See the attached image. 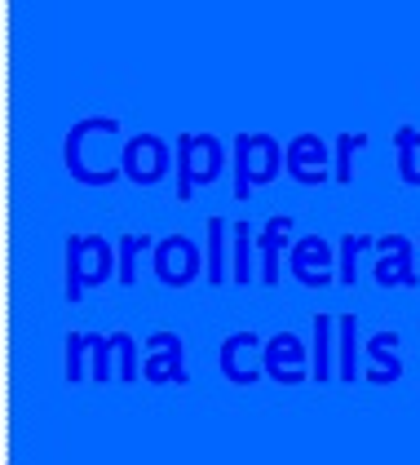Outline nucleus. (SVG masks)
<instances>
[{"instance_id":"6e6552de","label":"nucleus","mask_w":420,"mask_h":465,"mask_svg":"<svg viewBox=\"0 0 420 465\" xmlns=\"http://www.w3.org/2000/svg\"><path fill=\"white\" fill-rule=\"evenodd\" d=\"M288 271H292V280L301 288H327V284L341 280V271H337V249H332L327 235H301V240H292V249H288Z\"/></svg>"},{"instance_id":"aec40b11","label":"nucleus","mask_w":420,"mask_h":465,"mask_svg":"<svg viewBox=\"0 0 420 465\" xmlns=\"http://www.w3.org/2000/svg\"><path fill=\"white\" fill-rule=\"evenodd\" d=\"M394 151H398V182L403 186H420V129L416 124H403L394 134Z\"/></svg>"},{"instance_id":"412c9836","label":"nucleus","mask_w":420,"mask_h":465,"mask_svg":"<svg viewBox=\"0 0 420 465\" xmlns=\"http://www.w3.org/2000/svg\"><path fill=\"white\" fill-rule=\"evenodd\" d=\"M146 249H155V235H146V231H124L120 240H115V252H120V284L133 288L138 284V257Z\"/></svg>"},{"instance_id":"a211bd4d","label":"nucleus","mask_w":420,"mask_h":465,"mask_svg":"<svg viewBox=\"0 0 420 465\" xmlns=\"http://www.w3.org/2000/svg\"><path fill=\"white\" fill-rule=\"evenodd\" d=\"M230 280L244 288L257 280V226L235 222V235H230Z\"/></svg>"},{"instance_id":"6ab92c4d","label":"nucleus","mask_w":420,"mask_h":465,"mask_svg":"<svg viewBox=\"0 0 420 465\" xmlns=\"http://www.w3.org/2000/svg\"><path fill=\"white\" fill-rule=\"evenodd\" d=\"M372 249H376V235H367V231H346L341 235V244H337V271H341V284L346 288L358 284V262Z\"/></svg>"},{"instance_id":"9d476101","label":"nucleus","mask_w":420,"mask_h":465,"mask_svg":"<svg viewBox=\"0 0 420 465\" xmlns=\"http://www.w3.org/2000/svg\"><path fill=\"white\" fill-rule=\"evenodd\" d=\"M142 381L151 386H186V346L177 332H151L142 346Z\"/></svg>"},{"instance_id":"dca6fc26","label":"nucleus","mask_w":420,"mask_h":465,"mask_svg":"<svg viewBox=\"0 0 420 465\" xmlns=\"http://www.w3.org/2000/svg\"><path fill=\"white\" fill-rule=\"evenodd\" d=\"M310 381H332L337 377V320L315 315L310 323Z\"/></svg>"},{"instance_id":"f03ea898","label":"nucleus","mask_w":420,"mask_h":465,"mask_svg":"<svg viewBox=\"0 0 420 465\" xmlns=\"http://www.w3.org/2000/svg\"><path fill=\"white\" fill-rule=\"evenodd\" d=\"M120 275V252L103 235H67L63 244V297L80 302L89 288H103Z\"/></svg>"},{"instance_id":"4468645a","label":"nucleus","mask_w":420,"mask_h":465,"mask_svg":"<svg viewBox=\"0 0 420 465\" xmlns=\"http://www.w3.org/2000/svg\"><path fill=\"white\" fill-rule=\"evenodd\" d=\"M398 346H403V337H398L394 328L363 337V381H372V386H394V381L403 377Z\"/></svg>"},{"instance_id":"9b49d317","label":"nucleus","mask_w":420,"mask_h":465,"mask_svg":"<svg viewBox=\"0 0 420 465\" xmlns=\"http://www.w3.org/2000/svg\"><path fill=\"white\" fill-rule=\"evenodd\" d=\"M217 368L230 386H252L266 377V337L257 332H230L217 351Z\"/></svg>"},{"instance_id":"5701e85b","label":"nucleus","mask_w":420,"mask_h":465,"mask_svg":"<svg viewBox=\"0 0 420 465\" xmlns=\"http://www.w3.org/2000/svg\"><path fill=\"white\" fill-rule=\"evenodd\" d=\"M93 341H98L93 332H71L67 341H63V377H67L71 386L89 377V355H93Z\"/></svg>"},{"instance_id":"f257e3e1","label":"nucleus","mask_w":420,"mask_h":465,"mask_svg":"<svg viewBox=\"0 0 420 465\" xmlns=\"http://www.w3.org/2000/svg\"><path fill=\"white\" fill-rule=\"evenodd\" d=\"M63 169L71 182L106 191L124 178V124L115 115H89L80 124H71L63 138Z\"/></svg>"},{"instance_id":"4be33fe9","label":"nucleus","mask_w":420,"mask_h":465,"mask_svg":"<svg viewBox=\"0 0 420 465\" xmlns=\"http://www.w3.org/2000/svg\"><path fill=\"white\" fill-rule=\"evenodd\" d=\"M367 143H372V138L358 134V129L337 134V143H332V182H337V186H350L354 182V155H358Z\"/></svg>"},{"instance_id":"39448f33","label":"nucleus","mask_w":420,"mask_h":465,"mask_svg":"<svg viewBox=\"0 0 420 465\" xmlns=\"http://www.w3.org/2000/svg\"><path fill=\"white\" fill-rule=\"evenodd\" d=\"M204 249L190 240V235H164L155 240L151 249V271L164 288H190L200 275H204Z\"/></svg>"},{"instance_id":"2eb2a0df","label":"nucleus","mask_w":420,"mask_h":465,"mask_svg":"<svg viewBox=\"0 0 420 465\" xmlns=\"http://www.w3.org/2000/svg\"><path fill=\"white\" fill-rule=\"evenodd\" d=\"M230 235H235V226L226 222V217H209V226H204V280L212 288L230 284Z\"/></svg>"},{"instance_id":"20e7f679","label":"nucleus","mask_w":420,"mask_h":465,"mask_svg":"<svg viewBox=\"0 0 420 465\" xmlns=\"http://www.w3.org/2000/svg\"><path fill=\"white\" fill-rule=\"evenodd\" d=\"M230 169H235V200H252L257 186H270L283 173V146L275 134L248 129L230 146Z\"/></svg>"},{"instance_id":"7ed1b4c3","label":"nucleus","mask_w":420,"mask_h":465,"mask_svg":"<svg viewBox=\"0 0 420 465\" xmlns=\"http://www.w3.org/2000/svg\"><path fill=\"white\" fill-rule=\"evenodd\" d=\"M177 169H173V195L177 200H195L200 186H212L226 169V146L217 134H177L173 143Z\"/></svg>"},{"instance_id":"1a4fd4ad","label":"nucleus","mask_w":420,"mask_h":465,"mask_svg":"<svg viewBox=\"0 0 420 465\" xmlns=\"http://www.w3.org/2000/svg\"><path fill=\"white\" fill-rule=\"evenodd\" d=\"M283 173L297 186H327L332 182V146L323 143L318 134H297L292 143L283 146Z\"/></svg>"},{"instance_id":"f3484780","label":"nucleus","mask_w":420,"mask_h":465,"mask_svg":"<svg viewBox=\"0 0 420 465\" xmlns=\"http://www.w3.org/2000/svg\"><path fill=\"white\" fill-rule=\"evenodd\" d=\"M337 377L358 381L363 377V337H358V315L337 320Z\"/></svg>"},{"instance_id":"0eeeda50","label":"nucleus","mask_w":420,"mask_h":465,"mask_svg":"<svg viewBox=\"0 0 420 465\" xmlns=\"http://www.w3.org/2000/svg\"><path fill=\"white\" fill-rule=\"evenodd\" d=\"M416 249L403 231H389L376 235V249H372V280L376 288H416L420 271H416Z\"/></svg>"},{"instance_id":"b1692460","label":"nucleus","mask_w":420,"mask_h":465,"mask_svg":"<svg viewBox=\"0 0 420 465\" xmlns=\"http://www.w3.org/2000/svg\"><path fill=\"white\" fill-rule=\"evenodd\" d=\"M120 377V332H111V337H98L93 341V355H89V381H115Z\"/></svg>"},{"instance_id":"ddd939ff","label":"nucleus","mask_w":420,"mask_h":465,"mask_svg":"<svg viewBox=\"0 0 420 465\" xmlns=\"http://www.w3.org/2000/svg\"><path fill=\"white\" fill-rule=\"evenodd\" d=\"M266 377L275 386H301L310 381V351L297 332H275L266 337Z\"/></svg>"},{"instance_id":"393cba45","label":"nucleus","mask_w":420,"mask_h":465,"mask_svg":"<svg viewBox=\"0 0 420 465\" xmlns=\"http://www.w3.org/2000/svg\"><path fill=\"white\" fill-rule=\"evenodd\" d=\"M416 244H420V240H416Z\"/></svg>"},{"instance_id":"423d86ee","label":"nucleus","mask_w":420,"mask_h":465,"mask_svg":"<svg viewBox=\"0 0 420 465\" xmlns=\"http://www.w3.org/2000/svg\"><path fill=\"white\" fill-rule=\"evenodd\" d=\"M173 169H177V155H169V143L160 134L142 129L133 138H124V182L151 191V186H164Z\"/></svg>"},{"instance_id":"f8f14e48","label":"nucleus","mask_w":420,"mask_h":465,"mask_svg":"<svg viewBox=\"0 0 420 465\" xmlns=\"http://www.w3.org/2000/svg\"><path fill=\"white\" fill-rule=\"evenodd\" d=\"M297 231V217L288 213H270L261 222V231H257V280L266 288H279L283 280V266H288V249H292V235Z\"/></svg>"}]
</instances>
